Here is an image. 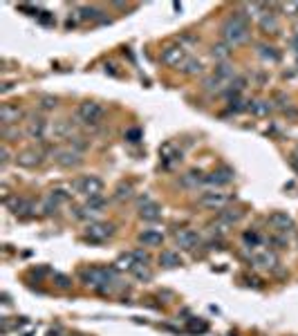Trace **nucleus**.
Listing matches in <instances>:
<instances>
[{
  "label": "nucleus",
  "mask_w": 298,
  "mask_h": 336,
  "mask_svg": "<svg viewBox=\"0 0 298 336\" xmlns=\"http://www.w3.org/2000/svg\"><path fill=\"white\" fill-rule=\"evenodd\" d=\"M222 38L227 45H240L249 38V22L245 20V16L240 11H235L233 16H229L227 20L222 22Z\"/></svg>",
  "instance_id": "1"
},
{
  "label": "nucleus",
  "mask_w": 298,
  "mask_h": 336,
  "mask_svg": "<svg viewBox=\"0 0 298 336\" xmlns=\"http://www.w3.org/2000/svg\"><path fill=\"white\" fill-rule=\"evenodd\" d=\"M105 117L103 105L97 103V101H83L76 108V119L83 123V126H99Z\"/></svg>",
  "instance_id": "2"
},
{
  "label": "nucleus",
  "mask_w": 298,
  "mask_h": 336,
  "mask_svg": "<svg viewBox=\"0 0 298 336\" xmlns=\"http://www.w3.org/2000/svg\"><path fill=\"white\" fill-rule=\"evenodd\" d=\"M72 190H76V193L86 195V198H99L101 193H103V182L97 177V175H83L72 182Z\"/></svg>",
  "instance_id": "3"
},
{
  "label": "nucleus",
  "mask_w": 298,
  "mask_h": 336,
  "mask_svg": "<svg viewBox=\"0 0 298 336\" xmlns=\"http://www.w3.org/2000/svg\"><path fill=\"white\" fill-rule=\"evenodd\" d=\"M186 49H184V45H166L164 49H161V63L168 65V67H182L186 63Z\"/></svg>",
  "instance_id": "4"
},
{
  "label": "nucleus",
  "mask_w": 298,
  "mask_h": 336,
  "mask_svg": "<svg viewBox=\"0 0 298 336\" xmlns=\"http://www.w3.org/2000/svg\"><path fill=\"white\" fill-rule=\"evenodd\" d=\"M112 233H115V227H112V224H105V222H90L88 229H86V238L90 242H103V240H108Z\"/></svg>",
  "instance_id": "5"
},
{
  "label": "nucleus",
  "mask_w": 298,
  "mask_h": 336,
  "mask_svg": "<svg viewBox=\"0 0 298 336\" xmlns=\"http://www.w3.org/2000/svg\"><path fill=\"white\" fill-rule=\"evenodd\" d=\"M269 224H272V229H276L278 233H291L296 229V222L291 220V215H287L285 211H274L272 215H269Z\"/></svg>",
  "instance_id": "6"
},
{
  "label": "nucleus",
  "mask_w": 298,
  "mask_h": 336,
  "mask_svg": "<svg viewBox=\"0 0 298 336\" xmlns=\"http://www.w3.org/2000/svg\"><path fill=\"white\" fill-rule=\"evenodd\" d=\"M54 161L63 168H76L83 161V157H81V153H76L74 148H61L54 153Z\"/></svg>",
  "instance_id": "7"
},
{
  "label": "nucleus",
  "mask_w": 298,
  "mask_h": 336,
  "mask_svg": "<svg viewBox=\"0 0 298 336\" xmlns=\"http://www.w3.org/2000/svg\"><path fill=\"white\" fill-rule=\"evenodd\" d=\"M27 137L34 139V142H45L47 139V134H49V123L41 119V117H34V119L27 123Z\"/></svg>",
  "instance_id": "8"
},
{
  "label": "nucleus",
  "mask_w": 298,
  "mask_h": 336,
  "mask_svg": "<svg viewBox=\"0 0 298 336\" xmlns=\"http://www.w3.org/2000/svg\"><path fill=\"white\" fill-rule=\"evenodd\" d=\"M22 119V110L14 103H3L0 105V123L3 128H9V126H18V121Z\"/></svg>",
  "instance_id": "9"
},
{
  "label": "nucleus",
  "mask_w": 298,
  "mask_h": 336,
  "mask_svg": "<svg viewBox=\"0 0 298 336\" xmlns=\"http://www.w3.org/2000/svg\"><path fill=\"white\" fill-rule=\"evenodd\" d=\"M229 195H224V193H215V190H209V193H202V198H200V204L202 206H206V209H222V206H227L229 204Z\"/></svg>",
  "instance_id": "10"
},
{
  "label": "nucleus",
  "mask_w": 298,
  "mask_h": 336,
  "mask_svg": "<svg viewBox=\"0 0 298 336\" xmlns=\"http://www.w3.org/2000/svg\"><path fill=\"white\" fill-rule=\"evenodd\" d=\"M72 132H74V126L67 119H59L49 123V137L52 139H72Z\"/></svg>",
  "instance_id": "11"
},
{
  "label": "nucleus",
  "mask_w": 298,
  "mask_h": 336,
  "mask_svg": "<svg viewBox=\"0 0 298 336\" xmlns=\"http://www.w3.org/2000/svg\"><path fill=\"white\" fill-rule=\"evenodd\" d=\"M175 242H177V246H182V249H193V246H198V242H200V235H198V231H193V229H182V231L175 233Z\"/></svg>",
  "instance_id": "12"
},
{
  "label": "nucleus",
  "mask_w": 298,
  "mask_h": 336,
  "mask_svg": "<svg viewBox=\"0 0 298 336\" xmlns=\"http://www.w3.org/2000/svg\"><path fill=\"white\" fill-rule=\"evenodd\" d=\"M43 161V153L41 150H25V153L16 155V164L22 168H36Z\"/></svg>",
  "instance_id": "13"
},
{
  "label": "nucleus",
  "mask_w": 298,
  "mask_h": 336,
  "mask_svg": "<svg viewBox=\"0 0 298 336\" xmlns=\"http://www.w3.org/2000/svg\"><path fill=\"white\" fill-rule=\"evenodd\" d=\"M233 179V171L229 168H220V171H213L209 175H204V184H211V186H224Z\"/></svg>",
  "instance_id": "14"
},
{
  "label": "nucleus",
  "mask_w": 298,
  "mask_h": 336,
  "mask_svg": "<svg viewBox=\"0 0 298 336\" xmlns=\"http://www.w3.org/2000/svg\"><path fill=\"white\" fill-rule=\"evenodd\" d=\"M9 204V209L14 215H20V217H27V215H32L34 213V202L32 200H25V198H14V202H7Z\"/></svg>",
  "instance_id": "15"
},
{
  "label": "nucleus",
  "mask_w": 298,
  "mask_h": 336,
  "mask_svg": "<svg viewBox=\"0 0 298 336\" xmlns=\"http://www.w3.org/2000/svg\"><path fill=\"white\" fill-rule=\"evenodd\" d=\"M251 260H254V265L260 267V269H274L278 265V258L274 251H258V254L251 256Z\"/></svg>",
  "instance_id": "16"
},
{
  "label": "nucleus",
  "mask_w": 298,
  "mask_h": 336,
  "mask_svg": "<svg viewBox=\"0 0 298 336\" xmlns=\"http://www.w3.org/2000/svg\"><path fill=\"white\" fill-rule=\"evenodd\" d=\"M139 217L146 222H155V220H159L161 217V206L157 204V202L150 200L148 204H144V206H139Z\"/></svg>",
  "instance_id": "17"
},
{
  "label": "nucleus",
  "mask_w": 298,
  "mask_h": 336,
  "mask_svg": "<svg viewBox=\"0 0 298 336\" xmlns=\"http://www.w3.org/2000/svg\"><path fill=\"white\" fill-rule=\"evenodd\" d=\"M139 242L144 246H159L164 242V233L161 231H155V229H148V231L139 233Z\"/></svg>",
  "instance_id": "18"
},
{
  "label": "nucleus",
  "mask_w": 298,
  "mask_h": 336,
  "mask_svg": "<svg viewBox=\"0 0 298 336\" xmlns=\"http://www.w3.org/2000/svg\"><path fill=\"white\" fill-rule=\"evenodd\" d=\"M258 25H260V30L265 32V34H276V30H278V18L274 14H269V11H265V14L260 16V20H258Z\"/></svg>",
  "instance_id": "19"
},
{
  "label": "nucleus",
  "mask_w": 298,
  "mask_h": 336,
  "mask_svg": "<svg viewBox=\"0 0 298 336\" xmlns=\"http://www.w3.org/2000/svg\"><path fill=\"white\" fill-rule=\"evenodd\" d=\"M159 265H164V267H168V269L179 267V265H182V258H179L177 251L166 249V251H161V256H159Z\"/></svg>",
  "instance_id": "20"
},
{
  "label": "nucleus",
  "mask_w": 298,
  "mask_h": 336,
  "mask_svg": "<svg viewBox=\"0 0 298 336\" xmlns=\"http://www.w3.org/2000/svg\"><path fill=\"white\" fill-rule=\"evenodd\" d=\"M179 70H182L186 76H195V74H202V72H204V65H202V61H198V59H186V63L179 67Z\"/></svg>",
  "instance_id": "21"
},
{
  "label": "nucleus",
  "mask_w": 298,
  "mask_h": 336,
  "mask_svg": "<svg viewBox=\"0 0 298 336\" xmlns=\"http://www.w3.org/2000/svg\"><path fill=\"white\" fill-rule=\"evenodd\" d=\"M211 54H213V59H218V61H222V63H227V59L231 56V45H227V43L213 45Z\"/></svg>",
  "instance_id": "22"
},
{
  "label": "nucleus",
  "mask_w": 298,
  "mask_h": 336,
  "mask_svg": "<svg viewBox=\"0 0 298 336\" xmlns=\"http://www.w3.org/2000/svg\"><path fill=\"white\" fill-rule=\"evenodd\" d=\"M215 76L220 78L222 83H224V81H229V83H231L233 78H235V70H233V67L229 65V63H220V65L215 67Z\"/></svg>",
  "instance_id": "23"
},
{
  "label": "nucleus",
  "mask_w": 298,
  "mask_h": 336,
  "mask_svg": "<svg viewBox=\"0 0 298 336\" xmlns=\"http://www.w3.org/2000/svg\"><path fill=\"white\" fill-rule=\"evenodd\" d=\"M249 110L254 112L256 117H267L269 112H272V103H269V101H251Z\"/></svg>",
  "instance_id": "24"
},
{
  "label": "nucleus",
  "mask_w": 298,
  "mask_h": 336,
  "mask_svg": "<svg viewBox=\"0 0 298 336\" xmlns=\"http://www.w3.org/2000/svg\"><path fill=\"white\" fill-rule=\"evenodd\" d=\"M258 54L265 61H272V63L280 61V52H276V47H269V45H258Z\"/></svg>",
  "instance_id": "25"
},
{
  "label": "nucleus",
  "mask_w": 298,
  "mask_h": 336,
  "mask_svg": "<svg viewBox=\"0 0 298 336\" xmlns=\"http://www.w3.org/2000/svg\"><path fill=\"white\" fill-rule=\"evenodd\" d=\"M202 88L206 90V92H215V94H220L222 92V81L218 78L215 74L213 76H206L204 81H202Z\"/></svg>",
  "instance_id": "26"
},
{
  "label": "nucleus",
  "mask_w": 298,
  "mask_h": 336,
  "mask_svg": "<svg viewBox=\"0 0 298 336\" xmlns=\"http://www.w3.org/2000/svg\"><path fill=\"white\" fill-rule=\"evenodd\" d=\"M242 217V211H235V209H227V211H222L220 213V222L222 224H227V227H231V224H235Z\"/></svg>",
  "instance_id": "27"
},
{
  "label": "nucleus",
  "mask_w": 298,
  "mask_h": 336,
  "mask_svg": "<svg viewBox=\"0 0 298 336\" xmlns=\"http://www.w3.org/2000/svg\"><path fill=\"white\" fill-rule=\"evenodd\" d=\"M101 14H103V11L97 9V7H81L78 9V18L81 20H101Z\"/></svg>",
  "instance_id": "28"
},
{
  "label": "nucleus",
  "mask_w": 298,
  "mask_h": 336,
  "mask_svg": "<svg viewBox=\"0 0 298 336\" xmlns=\"http://www.w3.org/2000/svg\"><path fill=\"white\" fill-rule=\"evenodd\" d=\"M198 175H202V173H195V171L186 173V175L182 177V186H188V188H198V184H204V177H198Z\"/></svg>",
  "instance_id": "29"
},
{
  "label": "nucleus",
  "mask_w": 298,
  "mask_h": 336,
  "mask_svg": "<svg viewBox=\"0 0 298 336\" xmlns=\"http://www.w3.org/2000/svg\"><path fill=\"white\" fill-rule=\"evenodd\" d=\"M130 198H132V184L121 182L119 186H117V190H115V200L123 202V200H130Z\"/></svg>",
  "instance_id": "30"
},
{
  "label": "nucleus",
  "mask_w": 298,
  "mask_h": 336,
  "mask_svg": "<svg viewBox=\"0 0 298 336\" xmlns=\"http://www.w3.org/2000/svg\"><path fill=\"white\" fill-rule=\"evenodd\" d=\"M59 105V99L52 97V94H45V97L38 99V108L41 110H54Z\"/></svg>",
  "instance_id": "31"
},
{
  "label": "nucleus",
  "mask_w": 298,
  "mask_h": 336,
  "mask_svg": "<svg viewBox=\"0 0 298 336\" xmlns=\"http://www.w3.org/2000/svg\"><path fill=\"white\" fill-rule=\"evenodd\" d=\"M56 209H59V202H56L52 195H47V198L43 200V213L45 215H52V213H56Z\"/></svg>",
  "instance_id": "32"
},
{
  "label": "nucleus",
  "mask_w": 298,
  "mask_h": 336,
  "mask_svg": "<svg viewBox=\"0 0 298 336\" xmlns=\"http://www.w3.org/2000/svg\"><path fill=\"white\" fill-rule=\"evenodd\" d=\"M130 271H132L139 280H150V278H153V273H150L148 269H146V265H134V267L130 269Z\"/></svg>",
  "instance_id": "33"
},
{
  "label": "nucleus",
  "mask_w": 298,
  "mask_h": 336,
  "mask_svg": "<svg viewBox=\"0 0 298 336\" xmlns=\"http://www.w3.org/2000/svg\"><path fill=\"white\" fill-rule=\"evenodd\" d=\"M54 285L59 289H70L72 287V280L65 276V273H54Z\"/></svg>",
  "instance_id": "34"
},
{
  "label": "nucleus",
  "mask_w": 298,
  "mask_h": 336,
  "mask_svg": "<svg viewBox=\"0 0 298 336\" xmlns=\"http://www.w3.org/2000/svg\"><path fill=\"white\" fill-rule=\"evenodd\" d=\"M132 254V258H134V262H137V265H148L150 262V256L146 254L144 249H134V251H130Z\"/></svg>",
  "instance_id": "35"
},
{
  "label": "nucleus",
  "mask_w": 298,
  "mask_h": 336,
  "mask_svg": "<svg viewBox=\"0 0 298 336\" xmlns=\"http://www.w3.org/2000/svg\"><path fill=\"white\" fill-rule=\"evenodd\" d=\"M242 240H245V244L247 246H258V244H260V235H258L256 231H247L245 235H242Z\"/></svg>",
  "instance_id": "36"
},
{
  "label": "nucleus",
  "mask_w": 298,
  "mask_h": 336,
  "mask_svg": "<svg viewBox=\"0 0 298 336\" xmlns=\"http://www.w3.org/2000/svg\"><path fill=\"white\" fill-rule=\"evenodd\" d=\"M70 148H74L76 153H83L88 148V142H83V137H72L70 139Z\"/></svg>",
  "instance_id": "37"
},
{
  "label": "nucleus",
  "mask_w": 298,
  "mask_h": 336,
  "mask_svg": "<svg viewBox=\"0 0 298 336\" xmlns=\"http://www.w3.org/2000/svg\"><path fill=\"white\" fill-rule=\"evenodd\" d=\"M49 195H52V198L59 202V204H63L65 200H70V193H67V190H63V188H54V190H49Z\"/></svg>",
  "instance_id": "38"
},
{
  "label": "nucleus",
  "mask_w": 298,
  "mask_h": 336,
  "mask_svg": "<svg viewBox=\"0 0 298 336\" xmlns=\"http://www.w3.org/2000/svg\"><path fill=\"white\" fill-rule=\"evenodd\" d=\"M229 110H231V112H242L245 110V105H242V101H240V99H231V101H229Z\"/></svg>",
  "instance_id": "39"
},
{
  "label": "nucleus",
  "mask_w": 298,
  "mask_h": 336,
  "mask_svg": "<svg viewBox=\"0 0 298 336\" xmlns=\"http://www.w3.org/2000/svg\"><path fill=\"white\" fill-rule=\"evenodd\" d=\"M139 137H142V132H139L137 128H132V130H128V132H126V139H128V142H132V144H134V142H139Z\"/></svg>",
  "instance_id": "40"
},
{
  "label": "nucleus",
  "mask_w": 298,
  "mask_h": 336,
  "mask_svg": "<svg viewBox=\"0 0 298 336\" xmlns=\"http://www.w3.org/2000/svg\"><path fill=\"white\" fill-rule=\"evenodd\" d=\"M0 155H3V157H0V161H3V166H7V161H9V148H7V146H3V150H0Z\"/></svg>",
  "instance_id": "41"
},
{
  "label": "nucleus",
  "mask_w": 298,
  "mask_h": 336,
  "mask_svg": "<svg viewBox=\"0 0 298 336\" xmlns=\"http://www.w3.org/2000/svg\"><path fill=\"white\" fill-rule=\"evenodd\" d=\"M283 9L285 11H298V3H287V5H283Z\"/></svg>",
  "instance_id": "42"
},
{
  "label": "nucleus",
  "mask_w": 298,
  "mask_h": 336,
  "mask_svg": "<svg viewBox=\"0 0 298 336\" xmlns=\"http://www.w3.org/2000/svg\"><path fill=\"white\" fill-rule=\"evenodd\" d=\"M294 36H298V25L294 27Z\"/></svg>",
  "instance_id": "43"
}]
</instances>
